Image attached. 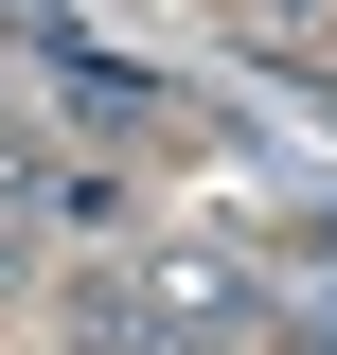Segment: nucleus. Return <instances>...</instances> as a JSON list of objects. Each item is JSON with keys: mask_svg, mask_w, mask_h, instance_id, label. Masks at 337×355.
Returning <instances> with one entry per match:
<instances>
[{"mask_svg": "<svg viewBox=\"0 0 337 355\" xmlns=\"http://www.w3.org/2000/svg\"><path fill=\"white\" fill-rule=\"evenodd\" d=\"M302 355H337V320H302Z\"/></svg>", "mask_w": 337, "mask_h": 355, "instance_id": "obj_2", "label": "nucleus"}, {"mask_svg": "<svg viewBox=\"0 0 337 355\" xmlns=\"http://www.w3.org/2000/svg\"><path fill=\"white\" fill-rule=\"evenodd\" d=\"M266 18H337V0H266Z\"/></svg>", "mask_w": 337, "mask_h": 355, "instance_id": "obj_1", "label": "nucleus"}]
</instances>
